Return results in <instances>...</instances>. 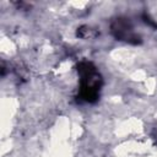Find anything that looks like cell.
Returning <instances> with one entry per match:
<instances>
[{"label": "cell", "mask_w": 157, "mask_h": 157, "mask_svg": "<svg viewBox=\"0 0 157 157\" xmlns=\"http://www.w3.org/2000/svg\"><path fill=\"white\" fill-rule=\"evenodd\" d=\"M77 72L81 76V87H80V98L85 102H94L98 98L101 88V76L96 71L94 66L91 63L83 61L77 66Z\"/></svg>", "instance_id": "obj_1"}, {"label": "cell", "mask_w": 157, "mask_h": 157, "mask_svg": "<svg viewBox=\"0 0 157 157\" xmlns=\"http://www.w3.org/2000/svg\"><path fill=\"white\" fill-rule=\"evenodd\" d=\"M112 32L115 38L129 43H137L139 37L132 32V27L126 18H117L112 23Z\"/></svg>", "instance_id": "obj_2"}]
</instances>
